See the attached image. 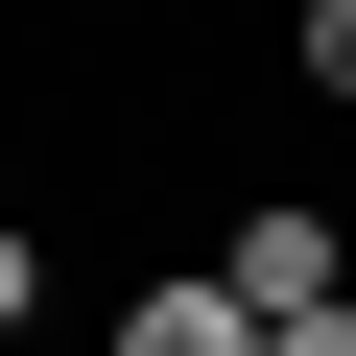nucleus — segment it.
Returning <instances> with one entry per match:
<instances>
[{
  "mask_svg": "<svg viewBox=\"0 0 356 356\" xmlns=\"http://www.w3.org/2000/svg\"><path fill=\"white\" fill-rule=\"evenodd\" d=\"M191 261H214V285H238V309H261V332H309V309H356V238H332V214H309V191H238V214H214V238H191Z\"/></svg>",
  "mask_w": 356,
  "mask_h": 356,
  "instance_id": "1",
  "label": "nucleus"
},
{
  "mask_svg": "<svg viewBox=\"0 0 356 356\" xmlns=\"http://www.w3.org/2000/svg\"><path fill=\"white\" fill-rule=\"evenodd\" d=\"M95 356H261V309H238V285H214V261H143V285H119V332H95Z\"/></svg>",
  "mask_w": 356,
  "mask_h": 356,
  "instance_id": "2",
  "label": "nucleus"
},
{
  "mask_svg": "<svg viewBox=\"0 0 356 356\" xmlns=\"http://www.w3.org/2000/svg\"><path fill=\"white\" fill-rule=\"evenodd\" d=\"M285 95H332V119H356V0H309V24H285Z\"/></svg>",
  "mask_w": 356,
  "mask_h": 356,
  "instance_id": "3",
  "label": "nucleus"
},
{
  "mask_svg": "<svg viewBox=\"0 0 356 356\" xmlns=\"http://www.w3.org/2000/svg\"><path fill=\"white\" fill-rule=\"evenodd\" d=\"M261 356H356V309H309V332H261Z\"/></svg>",
  "mask_w": 356,
  "mask_h": 356,
  "instance_id": "4",
  "label": "nucleus"
}]
</instances>
